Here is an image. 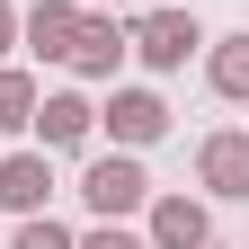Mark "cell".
<instances>
[{
    "instance_id": "1",
    "label": "cell",
    "mask_w": 249,
    "mask_h": 249,
    "mask_svg": "<svg viewBox=\"0 0 249 249\" xmlns=\"http://www.w3.org/2000/svg\"><path fill=\"white\" fill-rule=\"evenodd\" d=\"M80 205L98 213V223H116V213H142V205H151L142 160H134V151H107V160H89V169H80Z\"/></svg>"
},
{
    "instance_id": "2",
    "label": "cell",
    "mask_w": 249,
    "mask_h": 249,
    "mask_svg": "<svg viewBox=\"0 0 249 249\" xmlns=\"http://www.w3.org/2000/svg\"><path fill=\"white\" fill-rule=\"evenodd\" d=\"M98 124H107V142H116V151H142V142H160V134H169V107L151 98V89H116V98L98 107Z\"/></svg>"
},
{
    "instance_id": "3",
    "label": "cell",
    "mask_w": 249,
    "mask_h": 249,
    "mask_svg": "<svg viewBox=\"0 0 249 249\" xmlns=\"http://www.w3.org/2000/svg\"><path fill=\"white\" fill-rule=\"evenodd\" d=\"M196 45H205V27L187 18V9H151V18H134V53L151 62V71H178Z\"/></svg>"
},
{
    "instance_id": "4",
    "label": "cell",
    "mask_w": 249,
    "mask_h": 249,
    "mask_svg": "<svg viewBox=\"0 0 249 249\" xmlns=\"http://www.w3.org/2000/svg\"><path fill=\"white\" fill-rule=\"evenodd\" d=\"M124 53H134V27H116L107 9H80V36H71V71L107 80V71H116Z\"/></svg>"
},
{
    "instance_id": "5",
    "label": "cell",
    "mask_w": 249,
    "mask_h": 249,
    "mask_svg": "<svg viewBox=\"0 0 249 249\" xmlns=\"http://www.w3.org/2000/svg\"><path fill=\"white\" fill-rule=\"evenodd\" d=\"M18 36L36 62H71V36H80V0H36V9L18 18Z\"/></svg>"
},
{
    "instance_id": "6",
    "label": "cell",
    "mask_w": 249,
    "mask_h": 249,
    "mask_svg": "<svg viewBox=\"0 0 249 249\" xmlns=\"http://www.w3.org/2000/svg\"><path fill=\"white\" fill-rule=\"evenodd\" d=\"M27 124H36V142H45V151H71V142H89L98 107H89L80 89H53V98H36V116H27Z\"/></svg>"
},
{
    "instance_id": "7",
    "label": "cell",
    "mask_w": 249,
    "mask_h": 249,
    "mask_svg": "<svg viewBox=\"0 0 249 249\" xmlns=\"http://www.w3.org/2000/svg\"><path fill=\"white\" fill-rule=\"evenodd\" d=\"M45 196H53V160L45 151H9L0 160V213H45Z\"/></svg>"
},
{
    "instance_id": "8",
    "label": "cell",
    "mask_w": 249,
    "mask_h": 249,
    "mask_svg": "<svg viewBox=\"0 0 249 249\" xmlns=\"http://www.w3.org/2000/svg\"><path fill=\"white\" fill-rule=\"evenodd\" d=\"M196 178L213 187V196H249V134H205Z\"/></svg>"
},
{
    "instance_id": "9",
    "label": "cell",
    "mask_w": 249,
    "mask_h": 249,
    "mask_svg": "<svg viewBox=\"0 0 249 249\" xmlns=\"http://www.w3.org/2000/svg\"><path fill=\"white\" fill-rule=\"evenodd\" d=\"M205 205L196 196H160V205H151V249H205Z\"/></svg>"
},
{
    "instance_id": "10",
    "label": "cell",
    "mask_w": 249,
    "mask_h": 249,
    "mask_svg": "<svg viewBox=\"0 0 249 249\" xmlns=\"http://www.w3.org/2000/svg\"><path fill=\"white\" fill-rule=\"evenodd\" d=\"M36 98H45V89L27 80V71H9V62H0V134H27V116H36Z\"/></svg>"
},
{
    "instance_id": "11",
    "label": "cell",
    "mask_w": 249,
    "mask_h": 249,
    "mask_svg": "<svg viewBox=\"0 0 249 249\" xmlns=\"http://www.w3.org/2000/svg\"><path fill=\"white\" fill-rule=\"evenodd\" d=\"M213 89H223V98H249V36L213 45Z\"/></svg>"
},
{
    "instance_id": "12",
    "label": "cell",
    "mask_w": 249,
    "mask_h": 249,
    "mask_svg": "<svg viewBox=\"0 0 249 249\" xmlns=\"http://www.w3.org/2000/svg\"><path fill=\"white\" fill-rule=\"evenodd\" d=\"M9 249H71V231H62L53 213H18V240Z\"/></svg>"
},
{
    "instance_id": "13",
    "label": "cell",
    "mask_w": 249,
    "mask_h": 249,
    "mask_svg": "<svg viewBox=\"0 0 249 249\" xmlns=\"http://www.w3.org/2000/svg\"><path fill=\"white\" fill-rule=\"evenodd\" d=\"M71 249H151V240H134V231H116V223H98L89 240H71Z\"/></svg>"
},
{
    "instance_id": "14",
    "label": "cell",
    "mask_w": 249,
    "mask_h": 249,
    "mask_svg": "<svg viewBox=\"0 0 249 249\" xmlns=\"http://www.w3.org/2000/svg\"><path fill=\"white\" fill-rule=\"evenodd\" d=\"M9 45H18V9L0 0V53H9Z\"/></svg>"
},
{
    "instance_id": "15",
    "label": "cell",
    "mask_w": 249,
    "mask_h": 249,
    "mask_svg": "<svg viewBox=\"0 0 249 249\" xmlns=\"http://www.w3.org/2000/svg\"><path fill=\"white\" fill-rule=\"evenodd\" d=\"M80 9H107V0H80Z\"/></svg>"
}]
</instances>
